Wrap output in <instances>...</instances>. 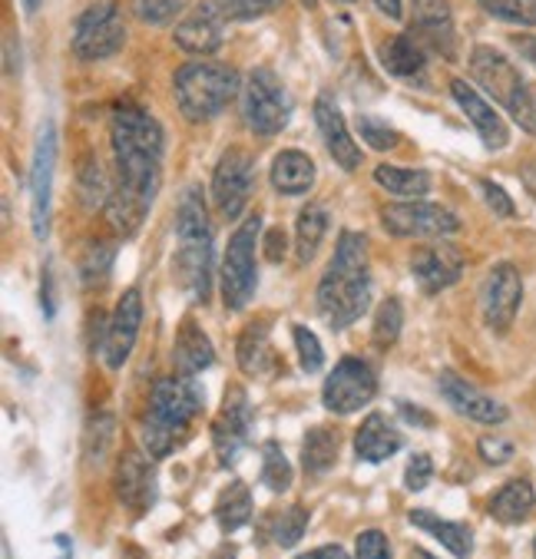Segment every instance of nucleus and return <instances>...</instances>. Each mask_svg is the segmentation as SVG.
Wrapping results in <instances>:
<instances>
[{
  "label": "nucleus",
  "instance_id": "obj_20",
  "mask_svg": "<svg viewBox=\"0 0 536 559\" xmlns=\"http://www.w3.org/2000/svg\"><path fill=\"white\" fill-rule=\"evenodd\" d=\"M441 394L448 397V404L464 414L467 420H477V424H503L510 417V411L493 401L490 394L477 391L471 381H464L457 371H444L441 374Z\"/></svg>",
  "mask_w": 536,
  "mask_h": 559
},
{
  "label": "nucleus",
  "instance_id": "obj_25",
  "mask_svg": "<svg viewBox=\"0 0 536 559\" xmlns=\"http://www.w3.org/2000/svg\"><path fill=\"white\" fill-rule=\"evenodd\" d=\"M401 443H404V437L384 414H368L355 433V451L365 464H381V461L394 457L401 451Z\"/></svg>",
  "mask_w": 536,
  "mask_h": 559
},
{
  "label": "nucleus",
  "instance_id": "obj_57",
  "mask_svg": "<svg viewBox=\"0 0 536 559\" xmlns=\"http://www.w3.org/2000/svg\"><path fill=\"white\" fill-rule=\"evenodd\" d=\"M212 559H236V546H219Z\"/></svg>",
  "mask_w": 536,
  "mask_h": 559
},
{
  "label": "nucleus",
  "instance_id": "obj_26",
  "mask_svg": "<svg viewBox=\"0 0 536 559\" xmlns=\"http://www.w3.org/2000/svg\"><path fill=\"white\" fill-rule=\"evenodd\" d=\"M381 63L391 76L414 80L427 70V50L414 34H397L381 44Z\"/></svg>",
  "mask_w": 536,
  "mask_h": 559
},
{
  "label": "nucleus",
  "instance_id": "obj_54",
  "mask_svg": "<svg viewBox=\"0 0 536 559\" xmlns=\"http://www.w3.org/2000/svg\"><path fill=\"white\" fill-rule=\"evenodd\" d=\"M513 47L520 50V57H526L533 67H536V34H523V37H513Z\"/></svg>",
  "mask_w": 536,
  "mask_h": 559
},
{
  "label": "nucleus",
  "instance_id": "obj_52",
  "mask_svg": "<svg viewBox=\"0 0 536 559\" xmlns=\"http://www.w3.org/2000/svg\"><path fill=\"white\" fill-rule=\"evenodd\" d=\"M265 255L272 262H278L285 255V233L282 229H269V236H265Z\"/></svg>",
  "mask_w": 536,
  "mask_h": 559
},
{
  "label": "nucleus",
  "instance_id": "obj_40",
  "mask_svg": "<svg viewBox=\"0 0 536 559\" xmlns=\"http://www.w3.org/2000/svg\"><path fill=\"white\" fill-rule=\"evenodd\" d=\"M114 252L117 249L110 242H96L86 249V255H83V282L86 285L106 282V275H110V269H114Z\"/></svg>",
  "mask_w": 536,
  "mask_h": 559
},
{
  "label": "nucleus",
  "instance_id": "obj_21",
  "mask_svg": "<svg viewBox=\"0 0 536 559\" xmlns=\"http://www.w3.org/2000/svg\"><path fill=\"white\" fill-rule=\"evenodd\" d=\"M117 497L136 516H143L153 507V500H156V477H153L150 461L140 451H127L120 457V467H117Z\"/></svg>",
  "mask_w": 536,
  "mask_h": 559
},
{
  "label": "nucleus",
  "instance_id": "obj_5",
  "mask_svg": "<svg viewBox=\"0 0 536 559\" xmlns=\"http://www.w3.org/2000/svg\"><path fill=\"white\" fill-rule=\"evenodd\" d=\"M471 76L493 96V103H500L507 109L513 123H520L526 133H536V96H529L526 80L500 50H493L487 44L474 47Z\"/></svg>",
  "mask_w": 536,
  "mask_h": 559
},
{
  "label": "nucleus",
  "instance_id": "obj_12",
  "mask_svg": "<svg viewBox=\"0 0 536 559\" xmlns=\"http://www.w3.org/2000/svg\"><path fill=\"white\" fill-rule=\"evenodd\" d=\"M249 430H252V407L249 397L239 384H233L223 397V411L212 424V447H216V457L223 467H233L242 451L249 447Z\"/></svg>",
  "mask_w": 536,
  "mask_h": 559
},
{
  "label": "nucleus",
  "instance_id": "obj_7",
  "mask_svg": "<svg viewBox=\"0 0 536 559\" xmlns=\"http://www.w3.org/2000/svg\"><path fill=\"white\" fill-rule=\"evenodd\" d=\"M288 117H291V103H288V93L282 86V80L259 67L252 70L246 90H242V120L246 127L255 133V136H275L288 127Z\"/></svg>",
  "mask_w": 536,
  "mask_h": 559
},
{
  "label": "nucleus",
  "instance_id": "obj_34",
  "mask_svg": "<svg viewBox=\"0 0 536 559\" xmlns=\"http://www.w3.org/2000/svg\"><path fill=\"white\" fill-rule=\"evenodd\" d=\"M216 520L226 533L242 530L252 520V493L242 480H233L216 500Z\"/></svg>",
  "mask_w": 536,
  "mask_h": 559
},
{
  "label": "nucleus",
  "instance_id": "obj_49",
  "mask_svg": "<svg viewBox=\"0 0 536 559\" xmlns=\"http://www.w3.org/2000/svg\"><path fill=\"white\" fill-rule=\"evenodd\" d=\"M477 454H480L487 464L500 467V464H507V461L513 457V443H510V440H503V437H480Z\"/></svg>",
  "mask_w": 536,
  "mask_h": 559
},
{
  "label": "nucleus",
  "instance_id": "obj_24",
  "mask_svg": "<svg viewBox=\"0 0 536 559\" xmlns=\"http://www.w3.org/2000/svg\"><path fill=\"white\" fill-rule=\"evenodd\" d=\"M176 278L195 298L209 301L212 288V246L209 242H182L176 252Z\"/></svg>",
  "mask_w": 536,
  "mask_h": 559
},
{
  "label": "nucleus",
  "instance_id": "obj_16",
  "mask_svg": "<svg viewBox=\"0 0 536 559\" xmlns=\"http://www.w3.org/2000/svg\"><path fill=\"white\" fill-rule=\"evenodd\" d=\"M410 272L427 295H434V292L451 288L464 275V255H461V249L444 246V242L420 246L410 255Z\"/></svg>",
  "mask_w": 536,
  "mask_h": 559
},
{
  "label": "nucleus",
  "instance_id": "obj_32",
  "mask_svg": "<svg viewBox=\"0 0 536 559\" xmlns=\"http://www.w3.org/2000/svg\"><path fill=\"white\" fill-rule=\"evenodd\" d=\"M533 507H536V493H533L529 480H510L493 493L490 516L500 523H523Z\"/></svg>",
  "mask_w": 536,
  "mask_h": 559
},
{
  "label": "nucleus",
  "instance_id": "obj_18",
  "mask_svg": "<svg viewBox=\"0 0 536 559\" xmlns=\"http://www.w3.org/2000/svg\"><path fill=\"white\" fill-rule=\"evenodd\" d=\"M451 93H454V99H457V106L464 109V117H467V123L477 130V136H480V143L490 150V153H500L507 143H510V130H507V123H503V117L497 114V109L467 83V80H451Z\"/></svg>",
  "mask_w": 536,
  "mask_h": 559
},
{
  "label": "nucleus",
  "instance_id": "obj_44",
  "mask_svg": "<svg viewBox=\"0 0 536 559\" xmlns=\"http://www.w3.org/2000/svg\"><path fill=\"white\" fill-rule=\"evenodd\" d=\"M80 195H83L86 205H106V202H110V192H106V182H103V173H99L96 159H86L80 166Z\"/></svg>",
  "mask_w": 536,
  "mask_h": 559
},
{
  "label": "nucleus",
  "instance_id": "obj_14",
  "mask_svg": "<svg viewBox=\"0 0 536 559\" xmlns=\"http://www.w3.org/2000/svg\"><path fill=\"white\" fill-rule=\"evenodd\" d=\"M140 324H143V295H140V288H130L117 301V311L110 318V328H106V338H103V361L110 371H120L130 361Z\"/></svg>",
  "mask_w": 536,
  "mask_h": 559
},
{
  "label": "nucleus",
  "instance_id": "obj_31",
  "mask_svg": "<svg viewBox=\"0 0 536 559\" xmlns=\"http://www.w3.org/2000/svg\"><path fill=\"white\" fill-rule=\"evenodd\" d=\"M176 233H179V242H209L212 239L209 212H205L199 186H189L182 192V202L176 209Z\"/></svg>",
  "mask_w": 536,
  "mask_h": 559
},
{
  "label": "nucleus",
  "instance_id": "obj_35",
  "mask_svg": "<svg viewBox=\"0 0 536 559\" xmlns=\"http://www.w3.org/2000/svg\"><path fill=\"white\" fill-rule=\"evenodd\" d=\"M374 182L394 195H410V199L431 189V176H427L424 169H404V166H378Z\"/></svg>",
  "mask_w": 536,
  "mask_h": 559
},
{
  "label": "nucleus",
  "instance_id": "obj_6",
  "mask_svg": "<svg viewBox=\"0 0 536 559\" xmlns=\"http://www.w3.org/2000/svg\"><path fill=\"white\" fill-rule=\"evenodd\" d=\"M259 236H262V218L249 215L242 226L236 229V236L229 239V249H226V259H223V301L233 311H242L252 301V295H255V282H259V265H255Z\"/></svg>",
  "mask_w": 536,
  "mask_h": 559
},
{
  "label": "nucleus",
  "instance_id": "obj_41",
  "mask_svg": "<svg viewBox=\"0 0 536 559\" xmlns=\"http://www.w3.org/2000/svg\"><path fill=\"white\" fill-rule=\"evenodd\" d=\"M133 11L143 24L163 27L186 11V0H133Z\"/></svg>",
  "mask_w": 536,
  "mask_h": 559
},
{
  "label": "nucleus",
  "instance_id": "obj_33",
  "mask_svg": "<svg viewBox=\"0 0 536 559\" xmlns=\"http://www.w3.org/2000/svg\"><path fill=\"white\" fill-rule=\"evenodd\" d=\"M329 233V212L321 205H305L298 212V222H295V252H298V262L308 265Z\"/></svg>",
  "mask_w": 536,
  "mask_h": 559
},
{
  "label": "nucleus",
  "instance_id": "obj_2",
  "mask_svg": "<svg viewBox=\"0 0 536 559\" xmlns=\"http://www.w3.org/2000/svg\"><path fill=\"white\" fill-rule=\"evenodd\" d=\"M371 301V275H368V242L365 236L342 233L335 262L318 285V311L329 328L342 331L355 324Z\"/></svg>",
  "mask_w": 536,
  "mask_h": 559
},
{
  "label": "nucleus",
  "instance_id": "obj_46",
  "mask_svg": "<svg viewBox=\"0 0 536 559\" xmlns=\"http://www.w3.org/2000/svg\"><path fill=\"white\" fill-rule=\"evenodd\" d=\"M212 4L233 21H255L262 14H269L272 8H278L282 0H212Z\"/></svg>",
  "mask_w": 536,
  "mask_h": 559
},
{
  "label": "nucleus",
  "instance_id": "obj_19",
  "mask_svg": "<svg viewBox=\"0 0 536 559\" xmlns=\"http://www.w3.org/2000/svg\"><path fill=\"white\" fill-rule=\"evenodd\" d=\"M314 123H318V133H321V140H325L332 159L342 169L355 173L361 166V150H358V143L348 133V123L342 117L338 103L329 99V96H318V103H314Z\"/></svg>",
  "mask_w": 536,
  "mask_h": 559
},
{
  "label": "nucleus",
  "instance_id": "obj_42",
  "mask_svg": "<svg viewBox=\"0 0 536 559\" xmlns=\"http://www.w3.org/2000/svg\"><path fill=\"white\" fill-rule=\"evenodd\" d=\"M291 334H295V348H298L301 371H305V374H318L321 365H325V352H321V342L314 338V334H311L305 324H295Z\"/></svg>",
  "mask_w": 536,
  "mask_h": 559
},
{
  "label": "nucleus",
  "instance_id": "obj_50",
  "mask_svg": "<svg viewBox=\"0 0 536 559\" xmlns=\"http://www.w3.org/2000/svg\"><path fill=\"white\" fill-rule=\"evenodd\" d=\"M480 192H484V199H487V205L497 212V215H513V202H510V195L497 186V182H490V179H480Z\"/></svg>",
  "mask_w": 536,
  "mask_h": 559
},
{
  "label": "nucleus",
  "instance_id": "obj_22",
  "mask_svg": "<svg viewBox=\"0 0 536 559\" xmlns=\"http://www.w3.org/2000/svg\"><path fill=\"white\" fill-rule=\"evenodd\" d=\"M410 24L420 44H434L444 57H454V21L448 0H410Z\"/></svg>",
  "mask_w": 536,
  "mask_h": 559
},
{
  "label": "nucleus",
  "instance_id": "obj_10",
  "mask_svg": "<svg viewBox=\"0 0 536 559\" xmlns=\"http://www.w3.org/2000/svg\"><path fill=\"white\" fill-rule=\"evenodd\" d=\"M378 394V378L361 358H342L321 391V404L332 414H355Z\"/></svg>",
  "mask_w": 536,
  "mask_h": 559
},
{
  "label": "nucleus",
  "instance_id": "obj_51",
  "mask_svg": "<svg viewBox=\"0 0 536 559\" xmlns=\"http://www.w3.org/2000/svg\"><path fill=\"white\" fill-rule=\"evenodd\" d=\"M295 559H352V556L345 552V546L329 543V546H318V549H311V552H301V556H295Z\"/></svg>",
  "mask_w": 536,
  "mask_h": 559
},
{
  "label": "nucleus",
  "instance_id": "obj_29",
  "mask_svg": "<svg viewBox=\"0 0 536 559\" xmlns=\"http://www.w3.org/2000/svg\"><path fill=\"white\" fill-rule=\"evenodd\" d=\"M338 451H342V443H338V430L335 427H311L305 433V443H301V467L305 474L311 477H325L335 461H338Z\"/></svg>",
  "mask_w": 536,
  "mask_h": 559
},
{
  "label": "nucleus",
  "instance_id": "obj_59",
  "mask_svg": "<svg viewBox=\"0 0 536 559\" xmlns=\"http://www.w3.org/2000/svg\"><path fill=\"white\" fill-rule=\"evenodd\" d=\"M410 559H434V556H431V552H424V549H414Z\"/></svg>",
  "mask_w": 536,
  "mask_h": 559
},
{
  "label": "nucleus",
  "instance_id": "obj_43",
  "mask_svg": "<svg viewBox=\"0 0 536 559\" xmlns=\"http://www.w3.org/2000/svg\"><path fill=\"white\" fill-rule=\"evenodd\" d=\"M305 530H308V510L305 507H288L278 520H275V543L278 546H295L301 536H305Z\"/></svg>",
  "mask_w": 536,
  "mask_h": 559
},
{
  "label": "nucleus",
  "instance_id": "obj_45",
  "mask_svg": "<svg viewBox=\"0 0 536 559\" xmlns=\"http://www.w3.org/2000/svg\"><path fill=\"white\" fill-rule=\"evenodd\" d=\"M358 130H361V140L371 146V150H378V153H388V150H394L397 146V130L394 127H388L384 120H378V117H361L358 120Z\"/></svg>",
  "mask_w": 536,
  "mask_h": 559
},
{
  "label": "nucleus",
  "instance_id": "obj_13",
  "mask_svg": "<svg viewBox=\"0 0 536 559\" xmlns=\"http://www.w3.org/2000/svg\"><path fill=\"white\" fill-rule=\"evenodd\" d=\"M53 166H57V130L53 123H44L37 133V150L31 163V222L34 236L44 239L50 226V192H53Z\"/></svg>",
  "mask_w": 536,
  "mask_h": 559
},
{
  "label": "nucleus",
  "instance_id": "obj_11",
  "mask_svg": "<svg viewBox=\"0 0 536 559\" xmlns=\"http://www.w3.org/2000/svg\"><path fill=\"white\" fill-rule=\"evenodd\" d=\"M252 186H255V159L239 146L226 150L223 159L216 163V173H212V199H216V209L226 218H239V212L252 195Z\"/></svg>",
  "mask_w": 536,
  "mask_h": 559
},
{
  "label": "nucleus",
  "instance_id": "obj_39",
  "mask_svg": "<svg viewBox=\"0 0 536 559\" xmlns=\"http://www.w3.org/2000/svg\"><path fill=\"white\" fill-rule=\"evenodd\" d=\"M404 328V308L397 298H388L381 301L378 314H374V345L378 348H391L397 342V334Z\"/></svg>",
  "mask_w": 536,
  "mask_h": 559
},
{
  "label": "nucleus",
  "instance_id": "obj_27",
  "mask_svg": "<svg viewBox=\"0 0 536 559\" xmlns=\"http://www.w3.org/2000/svg\"><path fill=\"white\" fill-rule=\"evenodd\" d=\"M269 176L282 195H305L314 186V163L301 150H285L272 159Z\"/></svg>",
  "mask_w": 536,
  "mask_h": 559
},
{
  "label": "nucleus",
  "instance_id": "obj_62",
  "mask_svg": "<svg viewBox=\"0 0 536 559\" xmlns=\"http://www.w3.org/2000/svg\"><path fill=\"white\" fill-rule=\"evenodd\" d=\"M533 556H536V539H533Z\"/></svg>",
  "mask_w": 536,
  "mask_h": 559
},
{
  "label": "nucleus",
  "instance_id": "obj_23",
  "mask_svg": "<svg viewBox=\"0 0 536 559\" xmlns=\"http://www.w3.org/2000/svg\"><path fill=\"white\" fill-rule=\"evenodd\" d=\"M172 361H176V371L182 378H195L202 374L205 368H212V361H216V352H212V342L205 338V331L186 318L176 331V345H172Z\"/></svg>",
  "mask_w": 536,
  "mask_h": 559
},
{
  "label": "nucleus",
  "instance_id": "obj_15",
  "mask_svg": "<svg viewBox=\"0 0 536 559\" xmlns=\"http://www.w3.org/2000/svg\"><path fill=\"white\" fill-rule=\"evenodd\" d=\"M520 301H523V278H520L516 265H510V262L493 265L487 275V285H484V318L493 334L510 331Z\"/></svg>",
  "mask_w": 536,
  "mask_h": 559
},
{
  "label": "nucleus",
  "instance_id": "obj_60",
  "mask_svg": "<svg viewBox=\"0 0 536 559\" xmlns=\"http://www.w3.org/2000/svg\"><path fill=\"white\" fill-rule=\"evenodd\" d=\"M130 559H143V552H136V549H133V552H130Z\"/></svg>",
  "mask_w": 536,
  "mask_h": 559
},
{
  "label": "nucleus",
  "instance_id": "obj_8",
  "mask_svg": "<svg viewBox=\"0 0 536 559\" xmlns=\"http://www.w3.org/2000/svg\"><path fill=\"white\" fill-rule=\"evenodd\" d=\"M127 44V27H123V14L114 0H96L90 4L73 27V50L80 60L96 63L120 53Z\"/></svg>",
  "mask_w": 536,
  "mask_h": 559
},
{
  "label": "nucleus",
  "instance_id": "obj_58",
  "mask_svg": "<svg viewBox=\"0 0 536 559\" xmlns=\"http://www.w3.org/2000/svg\"><path fill=\"white\" fill-rule=\"evenodd\" d=\"M21 4H24V11H27V14H37V8H40V0H21Z\"/></svg>",
  "mask_w": 536,
  "mask_h": 559
},
{
  "label": "nucleus",
  "instance_id": "obj_38",
  "mask_svg": "<svg viewBox=\"0 0 536 559\" xmlns=\"http://www.w3.org/2000/svg\"><path fill=\"white\" fill-rule=\"evenodd\" d=\"M477 4L497 21L536 27V0H477Z\"/></svg>",
  "mask_w": 536,
  "mask_h": 559
},
{
  "label": "nucleus",
  "instance_id": "obj_28",
  "mask_svg": "<svg viewBox=\"0 0 536 559\" xmlns=\"http://www.w3.org/2000/svg\"><path fill=\"white\" fill-rule=\"evenodd\" d=\"M278 365L272 345H269V321H255L242 331L239 338V368L249 374V378H265L272 374Z\"/></svg>",
  "mask_w": 536,
  "mask_h": 559
},
{
  "label": "nucleus",
  "instance_id": "obj_1",
  "mask_svg": "<svg viewBox=\"0 0 536 559\" xmlns=\"http://www.w3.org/2000/svg\"><path fill=\"white\" fill-rule=\"evenodd\" d=\"M114 153H117V189L106 202V222L120 236H136L153 209L163 179V127L146 109L127 103L114 114Z\"/></svg>",
  "mask_w": 536,
  "mask_h": 559
},
{
  "label": "nucleus",
  "instance_id": "obj_36",
  "mask_svg": "<svg viewBox=\"0 0 536 559\" xmlns=\"http://www.w3.org/2000/svg\"><path fill=\"white\" fill-rule=\"evenodd\" d=\"M262 484L275 493H285L291 487V464L275 440H265L262 447Z\"/></svg>",
  "mask_w": 536,
  "mask_h": 559
},
{
  "label": "nucleus",
  "instance_id": "obj_55",
  "mask_svg": "<svg viewBox=\"0 0 536 559\" xmlns=\"http://www.w3.org/2000/svg\"><path fill=\"white\" fill-rule=\"evenodd\" d=\"M374 8H378L388 21H401V17H404V4H401V0H374Z\"/></svg>",
  "mask_w": 536,
  "mask_h": 559
},
{
  "label": "nucleus",
  "instance_id": "obj_61",
  "mask_svg": "<svg viewBox=\"0 0 536 559\" xmlns=\"http://www.w3.org/2000/svg\"><path fill=\"white\" fill-rule=\"evenodd\" d=\"M338 4H352V0H338Z\"/></svg>",
  "mask_w": 536,
  "mask_h": 559
},
{
  "label": "nucleus",
  "instance_id": "obj_53",
  "mask_svg": "<svg viewBox=\"0 0 536 559\" xmlns=\"http://www.w3.org/2000/svg\"><path fill=\"white\" fill-rule=\"evenodd\" d=\"M40 301H44V311H47V318H53V311H57V301H53V278H50V269L44 272V285H40Z\"/></svg>",
  "mask_w": 536,
  "mask_h": 559
},
{
  "label": "nucleus",
  "instance_id": "obj_17",
  "mask_svg": "<svg viewBox=\"0 0 536 559\" xmlns=\"http://www.w3.org/2000/svg\"><path fill=\"white\" fill-rule=\"evenodd\" d=\"M223 37H226V14L216 4H202L186 21L176 24V47L199 60L219 53Z\"/></svg>",
  "mask_w": 536,
  "mask_h": 559
},
{
  "label": "nucleus",
  "instance_id": "obj_9",
  "mask_svg": "<svg viewBox=\"0 0 536 559\" xmlns=\"http://www.w3.org/2000/svg\"><path fill=\"white\" fill-rule=\"evenodd\" d=\"M381 222L391 236L441 239L461 229V218L438 202H394L381 212Z\"/></svg>",
  "mask_w": 536,
  "mask_h": 559
},
{
  "label": "nucleus",
  "instance_id": "obj_48",
  "mask_svg": "<svg viewBox=\"0 0 536 559\" xmlns=\"http://www.w3.org/2000/svg\"><path fill=\"white\" fill-rule=\"evenodd\" d=\"M431 477H434V461L427 454H414L407 471H404V487L417 493V490H424L427 484H431Z\"/></svg>",
  "mask_w": 536,
  "mask_h": 559
},
{
  "label": "nucleus",
  "instance_id": "obj_56",
  "mask_svg": "<svg viewBox=\"0 0 536 559\" xmlns=\"http://www.w3.org/2000/svg\"><path fill=\"white\" fill-rule=\"evenodd\" d=\"M401 407H404V414H407L410 424H414V420H417V424H431V417H424V411H417V407H410V404H401Z\"/></svg>",
  "mask_w": 536,
  "mask_h": 559
},
{
  "label": "nucleus",
  "instance_id": "obj_30",
  "mask_svg": "<svg viewBox=\"0 0 536 559\" xmlns=\"http://www.w3.org/2000/svg\"><path fill=\"white\" fill-rule=\"evenodd\" d=\"M407 520L424 530V533H431L434 539H441V546H448L454 556L467 559L474 552V530L467 523H451V520H441L434 516L431 510H410Z\"/></svg>",
  "mask_w": 536,
  "mask_h": 559
},
{
  "label": "nucleus",
  "instance_id": "obj_47",
  "mask_svg": "<svg viewBox=\"0 0 536 559\" xmlns=\"http://www.w3.org/2000/svg\"><path fill=\"white\" fill-rule=\"evenodd\" d=\"M355 559H391V543L381 530H365L355 539Z\"/></svg>",
  "mask_w": 536,
  "mask_h": 559
},
{
  "label": "nucleus",
  "instance_id": "obj_4",
  "mask_svg": "<svg viewBox=\"0 0 536 559\" xmlns=\"http://www.w3.org/2000/svg\"><path fill=\"white\" fill-rule=\"evenodd\" d=\"M172 90L182 117L192 123H205L212 117H219L233 96H239V73L226 63L192 60L176 70Z\"/></svg>",
  "mask_w": 536,
  "mask_h": 559
},
{
  "label": "nucleus",
  "instance_id": "obj_3",
  "mask_svg": "<svg viewBox=\"0 0 536 559\" xmlns=\"http://www.w3.org/2000/svg\"><path fill=\"white\" fill-rule=\"evenodd\" d=\"M202 411V394L189 378H163L153 388L150 414L143 424V443L150 457L163 461L189 437L195 414Z\"/></svg>",
  "mask_w": 536,
  "mask_h": 559
},
{
  "label": "nucleus",
  "instance_id": "obj_37",
  "mask_svg": "<svg viewBox=\"0 0 536 559\" xmlns=\"http://www.w3.org/2000/svg\"><path fill=\"white\" fill-rule=\"evenodd\" d=\"M114 437H117L114 414H96L86 427V461L103 464L106 454H110V447H114Z\"/></svg>",
  "mask_w": 536,
  "mask_h": 559
}]
</instances>
